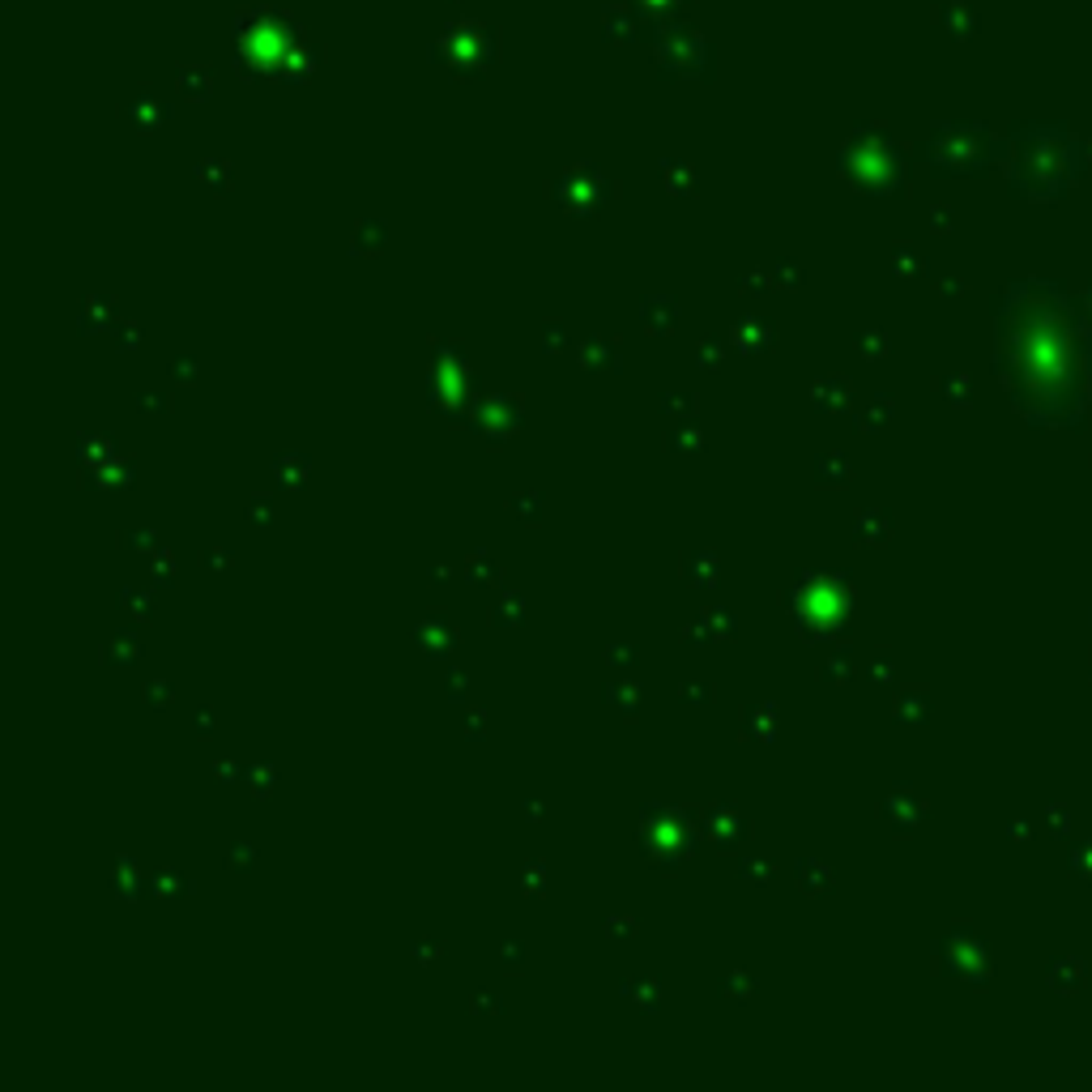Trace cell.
<instances>
[{"instance_id": "6da1fadb", "label": "cell", "mask_w": 1092, "mask_h": 1092, "mask_svg": "<svg viewBox=\"0 0 1092 1092\" xmlns=\"http://www.w3.org/2000/svg\"><path fill=\"white\" fill-rule=\"evenodd\" d=\"M999 375L1032 422H1079L1092 389V346L1071 299L1046 282H1020L999 308Z\"/></svg>"}]
</instances>
